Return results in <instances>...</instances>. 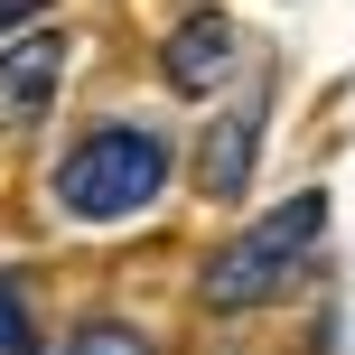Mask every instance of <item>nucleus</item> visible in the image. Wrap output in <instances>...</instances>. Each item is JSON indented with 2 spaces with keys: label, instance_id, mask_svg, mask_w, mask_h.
<instances>
[{
  "label": "nucleus",
  "instance_id": "obj_1",
  "mask_svg": "<svg viewBox=\"0 0 355 355\" xmlns=\"http://www.w3.org/2000/svg\"><path fill=\"white\" fill-rule=\"evenodd\" d=\"M318 234H327V196L309 187V196H290V206H271L262 225H243V234H234V243L206 262L196 300H206V309H225V318H234V309H262L271 290H290V281H300V262L318 252Z\"/></svg>",
  "mask_w": 355,
  "mask_h": 355
},
{
  "label": "nucleus",
  "instance_id": "obj_2",
  "mask_svg": "<svg viewBox=\"0 0 355 355\" xmlns=\"http://www.w3.org/2000/svg\"><path fill=\"white\" fill-rule=\"evenodd\" d=\"M168 187V150L150 131H85V141L56 159V206L75 225H112V215H141Z\"/></svg>",
  "mask_w": 355,
  "mask_h": 355
},
{
  "label": "nucleus",
  "instance_id": "obj_3",
  "mask_svg": "<svg viewBox=\"0 0 355 355\" xmlns=\"http://www.w3.org/2000/svg\"><path fill=\"white\" fill-rule=\"evenodd\" d=\"M159 75L178 94H215L234 75V19H187V28H168V47H159Z\"/></svg>",
  "mask_w": 355,
  "mask_h": 355
},
{
  "label": "nucleus",
  "instance_id": "obj_4",
  "mask_svg": "<svg viewBox=\"0 0 355 355\" xmlns=\"http://www.w3.org/2000/svg\"><path fill=\"white\" fill-rule=\"evenodd\" d=\"M56 75H66V37H19L10 56H0V122H37L56 94Z\"/></svg>",
  "mask_w": 355,
  "mask_h": 355
},
{
  "label": "nucleus",
  "instance_id": "obj_5",
  "mask_svg": "<svg viewBox=\"0 0 355 355\" xmlns=\"http://www.w3.org/2000/svg\"><path fill=\"white\" fill-rule=\"evenodd\" d=\"M252 131H262V122L234 112V122L206 141V196H243V178H252Z\"/></svg>",
  "mask_w": 355,
  "mask_h": 355
},
{
  "label": "nucleus",
  "instance_id": "obj_6",
  "mask_svg": "<svg viewBox=\"0 0 355 355\" xmlns=\"http://www.w3.org/2000/svg\"><path fill=\"white\" fill-rule=\"evenodd\" d=\"M66 355H150L141 337H131V327H112V318H94V327H75V346Z\"/></svg>",
  "mask_w": 355,
  "mask_h": 355
},
{
  "label": "nucleus",
  "instance_id": "obj_7",
  "mask_svg": "<svg viewBox=\"0 0 355 355\" xmlns=\"http://www.w3.org/2000/svg\"><path fill=\"white\" fill-rule=\"evenodd\" d=\"M28 346V300H19V281H0V355Z\"/></svg>",
  "mask_w": 355,
  "mask_h": 355
},
{
  "label": "nucleus",
  "instance_id": "obj_8",
  "mask_svg": "<svg viewBox=\"0 0 355 355\" xmlns=\"http://www.w3.org/2000/svg\"><path fill=\"white\" fill-rule=\"evenodd\" d=\"M37 19V0H0V28H28Z\"/></svg>",
  "mask_w": 355,
  "mask_h": 355
}]
</instances>
